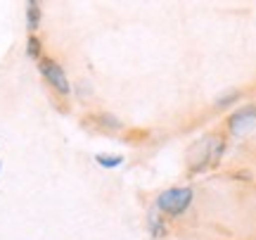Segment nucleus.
<instances>
[{
	"label": "nucleus",
	"mask_w": 256,
	"mask_h": 240,
	"mask_svg": "<svg viewBox=\"0 0 256 240\" xmlns=\"http://www.w3.org/2000/svg\"><path fill=\"white\" fill-rule=\"evenodd\" d=\"M192 202V190L190 188H171V190H164L156 200V209L164 214H171V216H178L183 214Z\"/></svg>",
	"instance_id": "obj_1"
},
{
	"label": "nucleus",
	"mask_w": 256,
	"mask_h": 240,
	"mask_svg": "<svg viewBox=\"0 0 256 240\" xmlns=\"http://www.w3.org/2000/svg\"><path fill=\"white\" fill-rule=\"evenodd\" d=\"M40 72H43V76L48 79V83H50L57 93L66 95V93L72 91V86H69V79H66V74H64V69L57 65L55 60H40Z\"/></svg>",
	"instance_id": "obj_2"
},
{
	"label": "nucleus",
	"mask_w": 256,
	"mask_h": 240,
	"mask_svg": "<svg viewBox=\"0 0 256 240\" xmlns=\"http://www.w3.org/2000/svg\"><path fill=\"white\" fill-rule=\"evenodd\" d=\"M256 129V110L247 107V110H240L238 114L230 117V133L232 136H247L249 131Z\"/></svg>",
	"instance_id": "obj_3"
},
{
	"label": "nucleus",
	"mask_w": 256,
	"mask_h": 240,
	"mask_svg": "<svg viewBox=\"0 0 256 240\" xmlns=\"http://www.w3.org/2000/svg\"><path fill=\"white\" fill-rule=\"evenodd\" d=\"M147 226H150L152 238H164L166 235V226H164V219H159V209H152L147 214Z\"/></svg>",
	"instance_id": "obj_4"
},
{
	"label": "nucleus",
	"mask_w": 256,
	"mask_h": 240,
	"mask_svg": "<svg viewBox=\"0 0 256 240\" xmlns=\"http://www.w3.org/2000/svg\"><path fill=\"white\" fill-rule=\"evenodd\" d=\"M26 27L31 34L40 27V5L38 3H28L26 5Z\"/></svg>",
	"instance_id": "obj_5"
},
{
	"label": "nucleus",
	"mask_w": 256,
	"mask_h": 240,
	"mask_svg": "<svg viewBox=\"0 0 256 240\" xmlns=\"http://www.w3.org/2000/svg\"><path fill=\"white\" fill-rule=\"evenodd\" d=\"M95 162L100 166H104V169H114V166H119L121 162H124V157H121V155H98Z\"/></svg>",
	"instance_id": "obj_6"
},
{
	"label": "nucleus",
	"mask_w": 256,
	"mask_h": 240,
	"mask_svg": "<svg viewBox=\"0 0 256 240\" xmlns=\"http://www.w3.org/2000/svg\"><path fill=\"white\" fill-rule=\"evenodd\" d=\"M26 53L28 57H34V60H40V41H38L36 36H28V43H26Z\"/></svg>",
	"instance_id": "obj_7"
},
{
	"label": "nucleus",
	"mask_w": 256,
	"mask_h": 240,
	"mask_svg": "<svg viewBox=\"0 0 256 240\" xmlns=\"http://www.w3.org/2000/svg\"><path fill=\"white\" fill-rule=\"evenodd\" d=\"M238 95H240V93H228V95H223V98H218V107H226L228 102L238 100Z\"/></svg>",
	"instance_id": "obj_8"
},
{
	"label": "nucleus",
	"mask_w": 256,
	"mask_h": 240,
	"mask_svg": "<svg viewBox=\"0 0 256 240\" xmlns=\"http://www.w3.org/2000/svg\"><path fill=\"white\" fill-rule=\"evenodd\" d=\"M0 169H2V164H0Z\"/></svg>",
	"instance_id": "obj_9"
}]
</instances>
